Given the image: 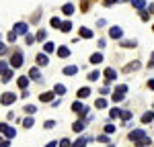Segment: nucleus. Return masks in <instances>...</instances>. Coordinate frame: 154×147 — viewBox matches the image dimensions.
Instances as JSON below:
<instances>
[{
    "instance_id": "obj_1",
    "label": "nucleus",
    "mask_w": 154,
    "mask_h": 147,
    "mask_svg": "<svg viewBox=\"0 0 154 147\" xmlns=\"http://www.w3.org/2000/svg\"><path fill=\"white\" fill-rule=\"evenodd\" d=\"M11 65L12 68H21V65H23V53H21V51H14V53H12Z\"/></svg>"
},
{
    "instance_id": "obj_2",
    "label": "nucleus",
    "mask_w": 154,
    "mask_h": 147,
    "mask_svg": "<svg viewBox=\"0 0 154 147\" xmlns=\"http://www.w3.org/2000/svg\"><path fill=\"white\" fill-rule=\"evenodd\" d=\"M0 133H4V135H6V139H12V137L17 135V131H14L12 127H8V125L0 122Z\"/></svg>"
},
{
    "instance_id": "obj_3",
    "label": "nucleus",
    "mask_w": 154,
    "mask_h": 147,
    "mask_svg": "<svg viewBox=\"0 0 154 147\" xmlns=\"http://www.w3.org/2000/svg\"><path fill=\"white\" fill-rule=\"evenodd\" d=\"M72 110H74V112H78L80 117H86V114H88V108L84 106L82 102H74V104H72Z\"/></svg>"
},
{
    "instance_id": "obj_4",
    "label": "nucleus",
    "mask_w": 154,
    "mask_h": 147,
    "mask_svg": "<svg viewBox=\"0 0 154 147\" xmlns=\"http://www.w3.org/2000/svg\"><path fill=\"white\" fill-rule=\"evenodd\" d=\"M146 137V131H142V129H136V131H131L130 133V141H134V143H138L140 139H144Z\"/></svg>"
},
{
    "instance_id": "obj_5",
    "label": "nucleus",
    "mask_w": 154,
    "mask_h": 147,
    "mask_svg": "<svg viewBox=\"0 0 154 147\" xmlns=\"http://www.w3.org/2000/svg\"><path fill=\"white\" fill-rule=\"evenodd\" d=\"M14 100H17V94L14 92H6V94H2V98H0L2 104H12Z\"/></svg>"
},
{
    "instance_id": "obj_6",
    "label": "nucleus",
    "mask_w": 154,
    "mask_h": 147,
    "mask_svg": "<svg viewBox=\"0 0 154 147\" xmlns=\"http://www.w3.org/2000/svg\"><path fill=\"white\" fill-rule=\"evenodd\" d=\"M105 78H107V84H109V82H113V80L117 78V72H115L113 68H107L105 70Z\"/></svg>"
},
{
    "instance_id": "obj_7",
    "label": "nucleus",
    "mask_w": 154,
    "mask_h": 147,
    "mask_svg": "<svg viewBox=\"0 0 154 147\" xmlns=\"http://www.w3.org/2000/svg\"><path fill=\"white\" fill-rule=\"evenodd\" d=\"M27 29H29V27H27L25 23L14 24V33H17V35H27Z\"/></svg>"
},
{
    "instance_id": "obj_8",
    "label": "nucleus",
    "mask_w": 154,
    "mask_h": 147,
    "mask_svg": "<svg viewBox=\"0 0 154 147\" xmlns=\"http://www.w3.org/2000/svg\"><path fill=\"white\" fill-rule=\"evenodd\" d=\"M29 78H31V80H37V82H41V74H39V70H37V68H31V70H29Z\"/></svg>"
},
{
    "instance_id": "obj_9",
    "label": "nucleus",
    "mask_w": 154,
    "mask_h": 147,
    "mask_svg": "<svg viewBox=\"0 0 154 147\" xmlns=\"http://www.w3.org/2000/svg\"><path fill=\"white\" fill-rule=\"evenodd\" d=\"M49 59H48V53H39L37 55V65H48Z\"/></svg>"
},
{
    "instance_id": "obj_10",
    "label": "nucleus",
    "mask_w": 154,
    "mask_h": 147,
    "mask_svg": "<svg viewBox=\"0 0 154 147\" xmlns=\"http://www.w3.org/2000/svg\"><path fill=\"white\" fill-rule=\"evenodd\" d=\"M152 121H154V112L148 110V112H144V114H142V122H144V125H148V122H152Z\"/></svg>"
},
{
    "instance_id": "obj_11",
    "label": "nucleus",
    "mask_w": 154,
    "mask_h": 147,
    "mask_svg": "<svg viewBox=\"0 0 154 147\" xmlns=\"http://www.w3.org/2000/svg\"><path fill=\"white\" fill-rule=\"evenodd\" d=\"M109 35L113 37V39H119V37L123 35V33H121V29H119V27H111V31H109Z\"/></svg>"
},
{
    "instance_id": "obj_12",
    "label": "nucleus",
    "mask_w": 154,
    "mask_h": 147,
    "mask_svg": "<svg viewBox=\"0 0 154 147\" xmlns=\"http://www.w3.org/2000/svg\"><path fill=\"white\" fill-rule=\"evenodd\" d=\"M39 100H41V102H51V100H54V92H43V94L39 96Z\"/></svg>"
},
{
    "instance_id": "obj_13",
    "label": "nucleus",
    "mask_w": 154,
    "mask_h": 147,
    "mask_svg": "<svg viewBox=\"0 0 154 147\" xmlns=\"http://www.w3.org/2000/svg\"><path fill=\"white\" fill-rule=\"evenodd\" d=\"M54 92L60 94V96H64V94H66V86H64V84H56V86H54Z\"/></svg>"
},
{
    "instance_id": "obj_14",
    "label": "nucleus",
    "mask_w": 154,
    "mask_h": 147,
    "mask_svg": "<svg viewBox=\"0 0 154 147\" xmlns=\"http://www.w3.org/2000/svg\"><path fill=\"white\" fill-rule=\"evenodd\" d=\"M60 31H64V33H70V31H72V23H70V21L62 23V24H60Z\"/></svg>"
},
{
    "instance_id": "obj_15",
    "label": "nucleus",
    "mask_w": 154,
    "mask_h": 147,
    "mask_svg": "<svg viewBox=\"0 0 154 147\" xmlns=\"http://www.w3.org/2000/svg\"><path fill=\"white\" fill-rule=\"evenodd\" d=\"M80 37H84V39H91V37H93V31H91V29H84V27H80Z\"/></svg>"
},
{
    "instance_id": "obj_16",
    "label": "nucleus",
    "mask_w": 154,
    "mask_h": 147,
    "mask_svg": "<svg viewBox=\"0 0 154 147\" xmlns=\"http://www.w3.org/2000/svg\"><path fill=\"white\" fill-rule=\"evenodd\" d=\"M76 72H78L76 65H68V68H64V74H66V76H74Z\"/></svg>"
},
{
    "instance_id": "obj_17",
    "label": "nucleus",
    "mask_w": 154,
    "mask_h": 147,
    "mask_svg": "<svg viewBox=\"0 0 154 147\" xmlns=\"http://www.w3.org/2000/svg\"><path fill=\"white\" fill-rule=\"evenodd\" d=\"M62 12H64V14H68V16H70L72 12H74V6H72V4H64V6H62Z\"/></svg>"
},
{
    "instance_id": "obj_18",
    "label": "nucleus",
    "mask_w": 154,
    "mask_h": 147,
    "mask_svg": "<svg viewBox=\"0 0 154 147\" xmlns=\"http://www.w3.org/2000/svg\"><path fill=\"white\" fill-rule=\"evenodd\" d=\"M101 61H103V55L101 53H93L91 55V63H101Z\"/></svg>"
},
{
    "instance_id": "obj_19",
    "label": "nucleus",
    "mask_w": 154,
    "mask_h": 147,
    "mask_svg": "<svg viewBox=\"0 0 154 147\" xmlns=\"http://www.w3.org/2000/svg\"><path fill=\"white\" fill-rule=\"evenodd\" d=\"M54 49H56V45H54V43H51V41H48V43H45V45H43V53H51V51H54Z\"/></svg>"
},
{
    "instance_id": "obj_20",
    "label": "nucleus",
    "mask_w": 154,
    "mask_h": 147,
    "mask_svg": "<svg viewBox=\"0 0 154 147\" xmlns=\"http://www.w3.org/2000/svg\"><path fill=\"white\" fill-rule=\"evenodd\" d=\"M58 55H60V57H68V55H70V49H68V47H60L58 49Z\"/></svg>"
},
{
    "instance_id": "obj_21",
    "label": "nucleus",
    "mask_w": 154,
    "mask_h": 147,
    "mask_svg": "<svg viewBox=\"0 0 154 147\" xmlns=\"http://www.w3.org/2000/svg\"><path fill=\"white\" fill-rule=\"evenodd\" d=\"M72 129H74L76 133H80V131L84 129V121H76V122H74V127H72Z\"/></svg>"
},
{
    "instance_id": "obj_22",
    "label": "nucleus",
    "mask_w": 154,
    "mask_h": 147,
    "mask_svg": "<svg viewBox=\"0 0 154 147\" xmlns=\"http://www.w3.org/2000/svg\"><path fill=\"white\" fill-rule=\"evenodd\" d=\"M88 94H91V88H80L78 90V98H86Z\"/></svg>"
},
{
    "instance_id": "obj_23",
    "label": "nucleus",
    "mask_w": 154,
    "mask_h": 147,
    "mask_svg": "<svg viewBox=\"0 0 154 147\" xmlns=\"http://www.w3.org/2000/svg\"><path fill=\"white\" fill-rule=\"evenodd\" d=\"M140 68V61H134V63H128L125 65V72H131V70H138Z\"/></svg>"
},
{
    "instance_id": "obj_24",
    "label": "nucleus",
    "mask_w": 154,
    "mask_h": 147,
    "mask_svg": "<svg viewBox=\"0 0 154 147\" xmlns=\"http://www.w3.org/2000/svg\"><path fill=\"white\" fill-rule=\"evenodd\" d=\"M72 147H86V139H84V137L76 139V143H72Z\"/></svg>"
},
{
    "instance_id": "obj_25",
    "label": "nucleus",
    "mask_w": 154,
    "mask_h": 147,
    "mask_svg": "<svg viewBox=\"0 0 154 147\" xmlns=\"http://www.w3.org/2000/svg\"><path fill=\"white\" fill-rule=\"evenodd\" d=\"M95 106H97V108H105V106H107V100H105V98H97Z\"/></svg>"
},
{
    "instance_id": "obj_26",
    "label": "nucleus",
    "mask_w": 154,
    "mask_h": 147,
    "mask_svg": "<svg viewBox=\"0 0 154 147\" xmlns=\"http://www.w3.org/2000/svg\"><path fill=\"white\" fill-rule=\"evenodd\" d=\"M113 92H117V94H125V92H128V86H125V84H119Z\"/></svg>"
},
{
    "instance_id": "obj_27",
    "label": "nucleus",
    "mask_w": 154,
    "mask_h": 147,
    "mask_svg": "<svg viewBox=\"0 0 154 147\" xmlns=\"http://www.w3.org/2000/svg\"><path fill=\"white\" fill-rule=\"evenodd\" d=\"M11 78H12V70H6L2 74V82H11Z\"/></svg>"
},
{
    "instance_id": "obj_28",
    "label": "nucleus",
    "mask_w": 154,
    "mask_h": 147,
    "mask_svg": "<svg viewBox=\"0 0 154 147\" xmlns=\"http://www.w3.org/2000/svg\"><path fill=\"white\" fill-rule=\"evenodd\" d=\"M33 125H35V122H33V119H31V117H27V119L23 121V127H25V129H31Z\"/></svg>"
},
{
    "instance_id": "obj_29",
    "label": "nucleus",
    "mask_w": 154,
    "mask_h": 147,
    "mask_svg": "<svg viewBox=\"0 0 154 147\" xmlns=\"http://www.w3.org/2000/svg\"><path fill=\"white\" fill-rule=\"evenodd\" d=\"M99 76H101V72H99V70H95V72L88 74V80H91V82H95V80H99Z\"/></svg>"
},
{
    "instance_id": "obj_30",
    "label": "nucleus",
    "mask_w": 154,
    "mask_h": 147,
    "mask_svg": "<svg viewBox=\"0 0 154 147\" xmlns=\"http://www.w3.org/2000/svg\"><path fill=\"white\" fill-rule=\"evenodd\" d=\"M27 84H29V78H19V86L23 90H27Z\"/></svg>"
},
{
    "instance_id": "obj_31",
    "label": "nucleus",
    "mask_w": 154,
    "mask_h": 147,
    "mask_svg": "<svg viewBox=\"0 0 154 147\" xmlns=\"http://www.w3.org/2000/svg\"><path fill=\"white\" fill-rule=\"evenodd\" d=\"M35 106H33V104H27V106H25V112H27V114H35Z\"/></svg>"
},
{
    "instance_id": "obj_32",
    "label": "nucleus",
    "mask_w": 154,
    "mask_h": 147,
    "mask_svg": "<svg viewBox=\"0 0 154 147\" xmlns=\"http://www.w3.org/2000/svg\"><path fill=\"white\" fill-rule=\"evenodd\" d=\"M109 114H111V119H117V117H121V110H119V108H111Z\"/></svg>"
},
{
    "instance_id": "obj_33",
    "label": "nucleus",
    "mask_w": 154,
    "mask_h": 147,
    "mask_svg": "<svg viewBox=\"0 0 154 147\" xmlns=\"http://www.w3.org/2000/svg\"><path fill=\"white\" fill-rule=\"evenodd\" d=\"M121 119H123V121H130L131 112H130V110H121Z\"/></svg>"
},
{
    "instance_id": "obj_34",
    "label": "nucleus",
    "mask_w": 154,
    "mask_h": 147,
    "mask_svg": "<svg viewBox=\"0 0 154 147\" xmlns=\"http://www.w3.org/2000/svg\"><path fill=\"white\" fill-rule=\"evenodd\" d=\"M131 6H136V8H144V2H142V0H131Z\"/></svg>"
},
{
    "instance_id": "obj_35",
    "label": "nucleus",
    "mask_w": 154,
    "mask_h": 147,
    "mask_svg": "<svg viewBox=\"0 0 154 147\" xmlns=\"http://www.w3.org/2000/svg\"><path fill=\"white\" fill-rule=\"evenodd\" d=\"M17 33H14V31H11V33H8V41H11V43H14V41H17Z\"/></svg>"
},
{
    "instance_id": "obj_36",
    "label": "nucleus",
    "mask_w": 154,
    "mask_h": 147,
    "mask_svg": "<svg viewBox=\"0 0 154 147\" xmlns=\"http://www.w3.org/2000/svg\"><path fill=\"white\" fill-rule=\"evenodd\" d=\"M25 39H27V43H29V45H33V43H35V37H33V35H29V33L25 35Z\"/></svg>"
},
{
    "instance_id": "obj_37",
    "label": "nucleus",
    "mask_w": 154,
    "mask_h": 147,
    "mask_svg": "<svg viewBox=\"0 0 154 147\" xmlns=\"http://www.w3.org/2000/svg\"><path fill=\"white\" fill-rule=\"evenodd\" d=\"M35 39H37V41H45V31H39Z\"/></svg>"
},
{
    "instance_id": "obj_38",
    "label": "nucleus",
    "mask_w": 154,
    "mask_h": 147,
    "mask_svg": "<svg viewBox=\"0 0 154 147\" xmlns=\"http://www.w3.org/2000/svg\"><path fill=\"white\" fill-rule=\"evenodd\" d=\"M60 147H72V143L68 139H62V141H60Z\"/></svg>"
},
{
    "instance_id": "obj_39",
    "label": "nucleus",
    "mask_w": 154,
    "mask_h": 147,
    "mask_svg": "<svg viewBox=\"0 0 154 147\" xmlns=\"http://www.w3.org/2000/svg\"><path fill=\"white\" fill-rule=\"evenodd\" d=\"M123 96H125V94H113V102H121Z\"/></svg>"
},
{
    "instance_id": "obj_40",
    "label": "nucleus",
    "mask_w": 154,
    "mask_h": 147,
    "mask_svg": "<svg viewBox=\"0 0 154 147\" xmlns=\"http://www.w3.org/2000/svg\"><path fill=\"white\" fill-rule=\"evenodd\" d=\"M8 70V65H6V61H0V74H4Z\"/></svg>"
},
{
    "instance_id": "obj_41",
    "label": "nucleus",
    "mask_w": 154,
    "mask_h": 147,
    "mask_svg": "<svg viewBox=\"0 0 154 147\" xmlns=\"http://www.w3.org/2000/svg\"><path fill=\"white\" fill-rule=\"evenodd\" d=\"M121 45H123V47H136V41H123Z\"/></svg>"
},
{
    "instance_id": "obj_42",
    "label": "nucleus",
    "mask_w": 154,
    "mask_h": 147,
    "mask_svg": "<svg viewBox=\"0 0 154 147\" xmlns=\"http://www.w3.org/2000/svg\"><path fill=\"white\" fill-rule=\"evenodd\" d=\"M105 133H115V125H107V127H105Z\"/></svg>"
},
{
    "instance_id": "obj_43",
    "label": "nucleus",
    "mask_w": 154,
    "mask_h": 147,
    "mask_svg": "<svg viewBox=\"0 0 154 147\" xmlns=\"http://www.w3.org/2000/svg\"><path fill=\"white\" fill-rule=\"evenodd\" d=\"M99 143H109V137H107V135H101V137H99Z\"/></svg>"
},
{
    "instance_id": "obj_44",
    "label": "nucleus",
    "mask_w": 154,
    "mask_h": 147,
    "mask_svg": "<svg viewBox=\"0 0 154 147\" xmlns=\"http://www.w3.org/2000/svg\"><path fill=\"white\" fill-rule=\"evenodd\" d=\"M140 16H142V21H148V16H150V12L142 10V12H140Z\"/></svg>"
},
{
    "instance_id": "obj_45",
    "label": "nucleus",
    "mask_w": 154,
    "mask_h": 147,
    "mask_svg": "<svg viewBox=\"0 0 154 147\" xmlns=\"http://www.w3.org/2000/svg\"><path fill=\"white\" fill-rule=\"evenodd\" d=\"M51 24H54V27H58V29H60V24H62V23H60V19H51Z\"/></svg>"
},
{
    "instance_id": "obj_46",
    "label": "nucleus",
    "mask_w": 154,
    "mask_h": 147,
    "mask_svg": "<svg viewBox=\"0 0 154 147\" xmlns=\"http://www.w3.org/2000/svg\"><path fill=\"white\" fill-rule=\"evenodd\" d=\"M4 53H6V45H4V43H0V55H4Z\"/></svg>"
},
{
    "instance_id": "obj_47",
    "label": "nucleus",
    "mask_w": 154,
    "mask_h": 147,
    "mask_svg": "<svg viewBox=\"0 0 154 147\" xmlns=\"http://www.w3.org/2000/svg\"><path fill=\"white\" fill-rule=\"evenodd\" d=\"M113 2H119V0H103V4H105V6H111Z\"/></svg>"
},
{
    "instance_id": "obj_48",
    "label": "nucleus",
    "mask_w": 154,
    "mask_h": 147,
    "mask_svg": "<svg viewBox=\"0 0 154 147\" xmlns=\"http://www.w3.org/2000/svg\"><path fill=\"white\" fill-rule=\"evenodd\" d=\"M0 147H8V141L6 139H0Z\"/></svg>"
},
{
    "instance_id": "obj_49",
    "label": "nucleus",
    "mask_w": 154,
    "mask_h": 147,
    "mask_svg": "<svg viewBox=\"0 0 154 147\" xmlns=\"http://www.w3.org/2000/svg\"><path fill=\"white\" fill-rule=\"evenodd\" d=\"M54 125H56V122H54V121H48V122H45V129H51Z\"/></svg>"
},
{
    "instance_id": "obj_50",
    "label": "nucleus",
    "mask_w": 154,
    "mask_h": 147,
    "mask_svg": "<svg viewBox=\"0 0 154 147\" xmlns=\"http://www.w3.org/2000/svg\"><path fill=\"white\" fill-rule=\"evenodd\" d=\"M148 88H152V90H154V80H148Z\"/></svg>"
},
{
    "instance_id": "obj_51",
    "label": "nucleus",
    "mask_w": 154,
    "mask_h": 147,
    "mask_svg": "<svg viewBox=\"0 0 154 147\" xmlns=\"http://www.w3.org/2000/svg\"><path fill=\"white\" fill-rule=\"evenodd\" d=\"M45 147H56V143H48V145H45Z\"/></svg>"
},
{
    "instance_id": "obj_52",
    "label": "nucleus",
    "mask_w": 154,
    "mask_h": 147,
    "mask_svg": "<svg viewBox=\"0 0 154 147\" xmlns=\"http://www.w3.org/2000/svg\"><path fill=\"white\" fill-rule=\"evenodd\" d=\"M107 147H113V145H107Z\"/></svg>"
}]
</instances>
